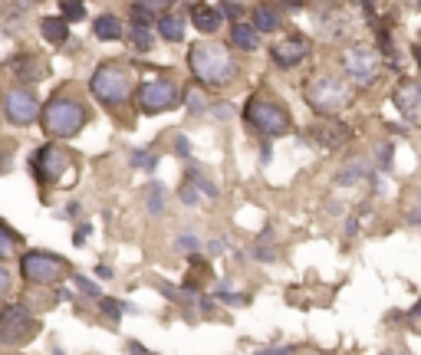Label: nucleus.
Returning a JSON list of instances; mask_svg holds the SVG:
<instances>
[{"label":"nucleus","instance_id":"nucleus-1","mask_svg":"<svg viewBox=\"0 0 421 355\" xmlns=\"http://www.w3.org/2000/svg\"><path fill=\"white\" fill-rule=\"evenodd\" d=\"M188 69L201 83V89H224L237 79V59L230 53V46L208 36L188 50Z\"/></svg>","mask_w":421,"mask_h":355},{"label":"nucleus","instance_id":"nucleus-2","mask_svg":"<svg viewBox=\"0 0 421 355\" xmlns=\"http://www.w3.org/2000/svg\"><path fill=\"white\" fill-rule=\"evenodd\" d=\"M89 109L73 92H56L46 105H40V125L50 138H73L86 129Z\"/></svg>","mask_w":421,"mask_h":355},{"label":"nucleus","instance_id":"nucleus-3","mask_svg":"<svg viewBox=\"0 0 421 355\" xmlns=\"http://www.w3.org/2000/svg\"><path fill=\"white\" fill-rule=\"evenodd\" d=\"M303 96H306V105L319 118H336L356 103V86H349L346 79H339L332 73H316L306 79Z\"/></svg>","mask_w":421,"mask_h":355},{"label":"nucleus","instance_id":"nucleus-4","mask_svg":"<svg viewBox=\"0 0 421 355\" xmlns=\"http://www.w3.org/2000/svg\"><path fill=\"white\" fill-rule=\"evenodd\" d=\"M89 92L96 96V103H102L105 109H122V105L132 103V96H136V73L125 63L105 59L89 76Z\"/></svg>","mask_w":421,"mask_h":355},{"label":"nucleus","instance_id":"nucleus-5","mask_svg":"<svg viewBox=\"0 0 421 355\" xmlns=\"http://www.w3.org/2000/svg\"><path fill=\"white\" fill-rule=\"evenodd\" d=\"M244 122L260 132L263 138H277V135H286L293 129V118L286 112V105L270 96V92H254L247 105H244Z\"/></svg>","mask_w":421,"mask_h":355},{"label":"nucleus","instance_id":"nucleus-6","mask_svg":"<svg viewBox=\"0 0 421 355\" xmlns=\"http://www.w3.org/2000/svg\"><path fill=\"white\" fill-rule=\"evenodd\" d=\"M339 69L346 76V83H352L356 89L372 86L378 79V69H382V56H378L376 46L369 43H352L339 53Z\"/></svg>","mask_w":421,"mask_h":355},{"label":"nucleus","instance_id":"nucleus-7","mask_svg":"<svg viewBox=\"0 0 421 355\" xmlns=\"http://www.w3.org/2000/svg\"><path fill=\"white\" fill-rule=\"evenodd\" d=\"M69 270H73V266L66 263L63 257L46 253V250H27L20 257V273H23V280L33 283V286H53V283H60L63 277H69Z\"/></svg>","mask_w":421,"mask_h":355},{"label":"nucleus","instance_id":"nucleus-8","mask_svg":"<svg viewBox=\"0 0 421 355\" xmlns=\"http://www.w3.org/2000/svg\"><path fill=\"white\" fill-rule=\"evenodd\" d=\"M69 168H73V155H69L66 148L53 145V142L40 145L36 151H33V158H30V171L43 188H56L63 178H66Z\"/></svg>","mask_w":421,"mask_h":355},{"label":"nucleus","instance_id":"nucleus-9","mask_svg":"<svg viewBox=\"0 0 421 355\" xmlns=\"http://www.w3.org/2000/svg\"><path fill=\"white\" fill-rule=\"evenodd\" d=\"M181 103V86L175 79H149V83H142L136 89V105L145 112V116H158V112H168V109H175Z\"/></svg>","mask_w":421,"mask_h":355},{"label":"nucleus","instance_id":"nucleus-10","mask_svg":"<svg viewBox=\"0 0 421 355\" xmlns=\"http://www.w3.org/2000/svg\"><path fill=\"white\" fill-rule=\"evenodd\" d=\"M40 332V323L33 319V312L23 303H10L7 310L0 312V342L3 345H27Z\"/></svg>","mask_w":421,"mask_h":355},{"label":"nucleus","instance_id":"nucleus-11","mask_svg":"<svg viewBox=\"0 0 421 355\" xmlns=\"http://www.w3.org/2000/svg\"><path fill=\"white\" fill-rule=\"evenodd\" d=\"M3 116L10 125H33L40 118V99L27 86H10L3 92Z\"/></svg>","mask_w":421,"mask_h":355},{"label":"nucleus","instance_id":"nucleus-12","mask_svg":"<svg viewBox=\"0 0 421 355\" xmlns=\"http://www.w3.org/2000/svg\"><path fill=\"white\" fill-rule=\"evenodd\" d=\"M391 103H395L398 116L405 118L408 125L421 129V79H402L391 89Z\"/></svg>","mask_w":421,"mask_h":355},{"label":"nucleus","instance_id":"nucleus-13","mask_svg":"<svg viewBox=\"0 0 421 355\" xmlns=\"http://www.w3.org/2000/svg\"><path fill=\"white\" fill-rule=\"evenodd\" d=\"M313 27L319 30L326 40H339V36H349V33H352L346 7H336V3H319V7H316Z\"/></svg>","mask_w":421,"mask_h":355},{"label":"nucleus","instance_id":"nucleus-14","mask_svg":"<svg viewBox=\"0 0 421 355\" xmlns=\"http://www.w3.org/2000/svg\"><path fill=\"white\" fill-rule=\"evenodd\" d=\"M310 53H313V43L306 40V36H283L280 43L270 46V59L277 63V66H283V69H293V66H300L303 59H310Z\"/></svg>","mask_w":421,"mask_h":355},{"label":"nucleus","instance_id":"nucleus-15","mask_svg":"<svg viewBox=\"0 0 421 355\" xmlns=\"http://www.w3.org/2000/svg\"><path fill=\"white\" fill-rule=\"evenodd\" d=\"M7 73H14V79L20 86H30V83H40L46 76V63L43 56H30V53H20V56H10V63L3 66Z\"/></svg>","mask_w":421,"mask_h":355},{"label":"nucleus","instance_id":"nucleus-16","mask_svg":"<svg viewBox=\"0 0 421 355\" xmlns=\"http://www.w3.org/2000/svg\"><path fill=\"white\" fill-rule=\"evenodd\" d=\"M310 138L313 142H319L323 148H343L352 138V129L349 125H343L339 122V116L336 118H323V122H316L313 129H310Z\"/></svg>","mask_w":421,"mask_h":355},{"label":"nucleus","instance_id":"nucleus-17","mask_svg":"<svg viewBox=\"0 0 421 355\" xmlns=\"http://www.w3.org/2000/svg\"><path fill=\"white\" fill-rule=\"evenodd\" d=\"M191 23L197 27V33L214 36V33L221 30V23H224V17H221V10H217L214 3H195V7H191Z\"/></svg>","mask_w":421,"mask_h":355},{"label":"nucleus","instance_id":"nucleus-18","mask_svg":"<svg viewBox=\"0 0 421 355\" xmlns=\"http://www.w3.org/2000/svg\"><path fill=\"white\" fill-rule=\"evenodd\" d=\"M283 23L280 3H257L254 7V30L257 33H277Z\"/></svg>","mask_w":421,"mask_h":355},{"label":"nucleus","instance_id":"nucleus-19","mask_svg":"<svg viewBox=\"0 0 421 355\" xmlns=\"http://www.w3.org/2000/svg\"><path fill=\"white\" fill-rule=\"evenodd\" d=\"M230 43L244 50V53H254L260 50V33L254 30V23H244V20H234L230 23Z\"/></svg>","mask_w":421,"mask_h":355},{"label":"nucleus","instance_id":"nucleus-20","mask_svg":"<svg viewBox=\"0 0 421 355\" xmlns=\"http://www.w3.org/2000/svg\"><path fill=\"white\" fill-rule=\"evenodd\" d=\"M92 33H96V40L112 43V40L125 36V27H122V20L116 14H99L96 20H92Z\"/></svg>","mask_w":421,"mask_h":355},{"label":"nucleus","instance_id":"nucleus-21","mask_svg":"<svg viewBox=\"0 0 421 355\" xmlns=\"http://www.w3.org/2000/svg\"><path fill=\"white\" fill-rule=\"evenodd\" d=\"M155 30H158V36L168 40V43H181V40H184V17L181 14L155 17Z\"/></svg>","mask_w":421,"mask_h":355},{"label":"nucleus","instance_id":"nucleus-22","mask_svg":"<svg viewBox=\"0 0 421 355\" xmlns=\"http://www.w3.org/2000/svg\"><path fill=\"white\" fill-rule=\"evenodd\" d=\"M365 178H372V168H369L365 158H356V162H349L346 168L336 175V184L349 188V184H359V181H365Z\"/></svg>","mask_w":421,"mask_h":355},{"label":"nucleus","instance_id":"nucleus-23","mask_svg":"<svg viewBox=\"0 0 421 355\" xmlns=\"http://www.w3.org/2000/svg\"><path fill=\"white\" fill-rule=\"evenodd\" d=\"M40 33H43L50 43L60 46L69 40V23H66L63 17H43V20H40Z\"/></svg>","mask_w":421,"mask_h":355},{"label":"nucleus","instance_id":"nucleus-24","mask_svg":"<svg viewBox=\"0 0 421 355\" xmlns=\"http://www.w3.org/2000/svg\"><path fill=\"white\" fill-rule=\"evenodd\" d=\"M184 181H191V184H195L201 194H208V197H217V184H214V181L204 175V168H201V164H195V162L188 164V168H184Z\"/></svg>","mask_w":421,"mask_h":355},{"label":"nucleus","instance_id":"nucleus-25","mask_svg":"<svg viewBox=\"0 0 421 355\" xmlns=\"http://www.w3.org/2000/svg\"><path fill=\"white\" fill-rule=\"evenodd\" d=\"M17 250H20V234H17L14 227H7V221L0 217V260L14 257Z\"/></svg>","mask_w":421,"mask_h":355},{"label":"nucleus","instance_id":"nucleus-26","mask_svg":"<svg viewBox=\"0 0 421 355\" xmlns=\"http://www.w3.org/2000/svg\"><path fill=\"white\" fill-rule=\"evenodd\" d=\"M145 207H149L151 217H162L165 214V188L158 181H151L149 188H145Z\"/></svg>","mask_w":421,"mask_h":355},{"label":"nucleus","instance_id":"nucleus-27","mask_svg":"<svg viewBox=\"0 0 421 355\" xmlns=\"http://www.w3.org/2000/svg\"><path fill=\"white\" fill-rule=\"evenodd\" d=\"M129 43L136 46L138 53H149L151 46H155V33H151V27H138V23H132V30H129Z\"/></svg>","mask_w":421,"mask_h":355},{"label":"nucleus","instance_id":"nucleus-28","mask_svg":"<svg viewBox=\"0 0 421 355\" xmlns=\"http://www.w3.org/2000/svg\"><path fill=\"white\" fill-rule=\"evenodd\" d=\"M181 99H184V105H188V112H191V116H201V112H208V105H210L201 86L184 89V96H181Z\"/></svg>","mask_w":421,"mask_h":355},{"label":"nucleus","instance_id":"nucleus-29","mask_svg":"<svg viewBox=\"0 0 421 355\" xmlns=\"http://www.w3.org/2000/svg\"><path fill=\"white\" fill-rule=\"evenodd\" d=\"M60 17L66 23H76L86 17V0H60Z\"/></svg>","mask_w":421,"mask_h":355},{"label":"nucleus","instance_id":"nucleus-30","mask_svg":"<svg viewBox=\"0 0 421 355\" xmlns=\"http://www.w3.org/2000/svg\"><path fill=\"white\" fill-rule=\"evenodd\" d=\"M129 162L142 168V171H155V164H158V155L151 151V148H136L132 155H129Z\"/></svg>","mask_w":421,"mask_h":355},{"label":"nucleus","instance_id":"nucleus-31","mask_svg":"<svg viewBox=\"0 0 421 355\" xmlns=\"http://www.w3.org/2000/svg\"><path fill=\"white\" fill-rule=\"evenodd\" d=\"M132 23H138V27H151V23H155V10L142 7V3H132Z\"/></svg>","mask_w":421,"mask_h":355},{"label":"nucleus","instance_id":"nucleus-32","mask_svg":"<svg viewBox=\"0 0 421 355\" xmlns=\"http://www.w3.org/2000/svg\"><path fill=\"white\" fill-rule=\"evenodd\" d=\"M99 310H102L112 323H119V316H122V310H125V306H122V303H116V299H109V296H99Z\"/></svg>","mask_w":421,"mask_h":355},{"label":"nucleus","instance_id":"nucleus-33","mask_svg":"<svg viewBox=\"0 0 421 355\" xmlns=\"http://www.w3.org/2000/svg\"><path fill=\"white\" fill-rule=\"evenodd\" d=\"M197 247H201V240H197L195 234H181L178 240H175V250L188 253V257H191V253H197Z\"/></svg>","mask_w":421,"mask_h":355},{"label":"nucleus","instance_id":"nucleus-34","mask_svg":"<svg viewBox=\"0 0 421 355\" xmlns=\"http://www.w3.org/2000/svg\"><path fill=\"white\" fill-rule=\"evenodd\" d=\"M217 10H221V17L244 20V3H237V0H221V3H217Z\"/></svg>","mask_w":421,"mask_h":355},{"label":"nucleus","instance_id":"nucleus-35","mask_svg":"<svg viewBox=\"0 0 421 355\" xmlns=\"http://www.w3.org/2000/svg\"><path fill=\"white\" fill-rule=\"evenodd\" d=\"M178 197L184 201L188 207H195L197 201H201V194H197V188L191 184V181H181V191H178Z\"/></svg>","mask_w":421,"mask_h":355},{"label":"nucleus","instance_id":"nucleus-36","mask_svg":"<svg viewBox=\"0 0 421 355\" xmlns=\"http://www.w3.org/2000/svg\"><path fill=\"white\" fill-rule=\"evenodd\" d=\"M69 277H73L76 286H79V290H83L86 296H92V299H99V296H102V293H99V286H96L92 280H86V277H79V273H73V270H69Z\"/></svg>","mask_w":421,"mask_h":355},{"label":"nucleus","instance_id":"nucleus-37","mask_svg":"<svg viewBox=\"0 0 421 355\" xmlns=\"http://www.w3.org/2000/svg\"><path fill=\"white\" fill-rule=\"evenodd\" d=\"M208 112H214V118H217V122H230V118H234V105L214 103V105H208Z\"/></svg>","mask_w":421,"mask_h":355},{"label":"nucleus","instance_id":"nucleus-38","mask_svg":"<svg viewBox=\"0 0 421 355\" xmlns=\"http://www.w3.org/2000/svg\"><path fill=\"white\" fill-rule=\"evenodd\" d=\"M254 260H263V263H273V260H277V250H273V247H267V244H263V240H260V244H254Z\"/></svg>","mask_w":421,"mask_h":355},{"label":"nucleus","instance_id":"nucleus-39","mask_svg":"<svg viewBox=\"0 0 421 355\" xmlns=\"http://www.w3.org/2000/svg\"><path fill=\"white\" fill-rule=\"evenodd\" d=\"M217 296L224 299L227 306H247V303H250V296L247 293H227V290H217Z\"/></svg>","mask_w":421,"mask_h":355},{"label":"nucleus","instance_id":"nucleus-40","mask_svg":"<svg viewBox=\"0 0 421 355\" xmlns=\"http://www.w3.org/2000/svg\"><path fill=\"white\" fill-rule=\"evenodd\" d=\"M175 155H181V158H188V155H191V142H188V135H178V138H175Z\"/></svg>","mask_w":421,"mask_h":355},{"label":"nucleus","instance_id":"nucleus-41","mask_svg":"<svg viewBox=\"0 0 421 355\" xmlns=\"http://www.w3.org/2000/svg\"><path fill=\"white\" fill-rule=\"evenodd\" d=\"M378 168H382V171H389V168H391V145L378 148Z\"/></svg>","mask_w":421,"mask_h":355},{"label":"nucleus","instance_id":"nucleus-42","mask_svg":"<svg viewBox=\"0 0 421 355\" xmlns=\"http://www.w3.org/2000/svg\"><path fill=\"white\" fill-rule=\"evenodd\" d=\"M10 293V273H7V266L0 263V296Z\"/></svg>","mask_w":421,"mask_h":355},{"label":"nucleus","instance_id":"nucleus-43","mask_svg":"<svg viewBox=\"0 0 421 355\" xmlns=\"http://www.w3.org/2000/svg\"><path fill=\"white\" fill-rule=\"evenodd\" d=\"M10 155H14V148H0V175L7 171V164H10Z\"/></svg>","mask_w":421,"mask_h":355},{"label":"nucleus","instance_id":"nucleus-44","mask_svg":"<svg viewBox=\"0 0 421 355\" xmlns=\"http://www.w3.org/2000/svg\"><path fill=\"white\" fill-rule=\"evenodd\" d=\"M136 3H142V7H149V10H158V7H168L171 0H136Z\"/></svg>","mask_w":421,"mask_h":355},{"label":"nucleus","instance_id":"nucleus-45","mask_svg":"<svg viewBox=\"0 0 421 355\" xmlns=\"http://www.w3.org/2000/svg\"><path fill=\"white\" fill-rule=\"evenodd\" d=\"M257 355H296V352H290L286 345H273V349H263V352H257Z\"/></svg>","mask_w":421,"mask_h":355},{"label":"nucleus","instance_id":"nucleus-46","mask_svg":"<svg viewBox=\"0 0 421 355\" xmlns=\"http://www.w3.org/2000/svg\"><path fill=\"white\" fill-rule=\"evenodd\" d=\"M129 352H132V355H151L149 349H145V345H142V342H136V339L129 342Z\"/></svg>","mask_w":421,"mask_h":355},{"label":"nucleus","instance_id":"nucleus-47","mask_svg":"<svg viewBox=\"0 0 421 355\" xmlns=\"http://www.w3.org/2000/svg\"><path fill=\"white\" fill-rule=\"evenodd\" d=\"M270 155H273V151H270V142H263V145H260V164L270 162Z\"/></svg>","mask_w":421,"mask_h":355},{"label":"nucleus","instance_id":"nucleus-48","mask_svg":"<svg viewBox=\"0 0 421 355\" xmlns=\"http://www.w3.org/2000/svg\"><path fill=\"white\" fill-rule=\"evenodd\" d=\"M356 230H359V217H349L346 221V237H356Z\"/></svg>","mask_w":421,"mask_h":355},{"label":"nucleus","instance_id":"nucleus-49","mask_svg":"<svg viewBox=\"0 0 421 355\" xmlns=\"http://www.w3.org/2000/svg\"><path fill=\"white\" fill-rule=\"evenodd\" d=\"M89 224H83V227H79V230H76V244H83V240H86V237H89Z\"/></svg>","mask_w":421,"mask_h":355},{"label":"nucleus","instance_id":"nucleus-50","mask_svg":"<svg viewBox=\"0 0 421 355\" xmlns=\"http://www.w3.org/2000/svg\"><path fill=\"white\" fill-rule=\"evenodd\" d=\"M96 277H102V280H112V270H109L105 263H99V266H96Z\"/></svg>","mask_w":421,"mask_h":355},{"label":"nucleus","instance_id":"nucleus-51","mask_svg":"<svg viewBox=\"0 0 421 355\" xmlns=\"http://www.w3.org/2000/svg\"><path fill=\"white\" fill-rule=\"evenodd\" d=\"M208 250H210V253H224L227 247H224V240H210V244H208Z\"/></svg>","mask_w":421,"mask_h":355},{"label":"nucleus","instance_id":"nucleus-52","mask_svg":"<svg viewBox=\"0 0 421 355\" xmlns=\"http://www.w3.org/2000/svg\"><path fill=\"white\" fill-rule=\"evenodd\" d=\"M411 56H415V63H418V69H421V43L411 50Z\"/></svg>","mask_w":421,"mask_h":355}]
</instances>
